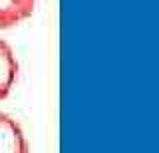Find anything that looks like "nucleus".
<instances>
[{
	"label": "nucleus",
	"mask_w": 159,
	"mask_h": 153,
	"mask_svg": "<svg viewBox=\"0 0 159 153\" xmlns=\"http://www.w3.org/2000/svg\"><path fill=\"white\" fill-rule=\"evenodd\" d=\"M0 153H28V141L20 123L0 111Z\"/></svg>",
	"instance_id": "f257e3e1"
},
{
	"label": "nucleus",
	"mask_w": 159,
	"mask_h": 153,
	"mask_svg": "<svg viewBox=\"0 0 159 153\" xmlns=\"http://www.w3.org/2000/svg\"><path fill=\"white\" fill-rule=\"evenodd\" d=\"M18 78V60L12 48L4 40H0V101L12 92Z\"/></svg>",
	"instance_id": "7ed1b4c3"
},
{
	"label": "nucleus",
	"mask_w": 159,
	"mask_h": 153,
	"mask_svg": "<svg viewBox=\"0 0 159 153\" xmlns=\"http://www.w3.org/2000/svg\"><path fill=\"white\" fill-rule=\"evenodd\" d=\"M36 10V0H0V30L18 26Z\"/></svg>",
	"instance_id": "f03ea898"
}]
</instances>
